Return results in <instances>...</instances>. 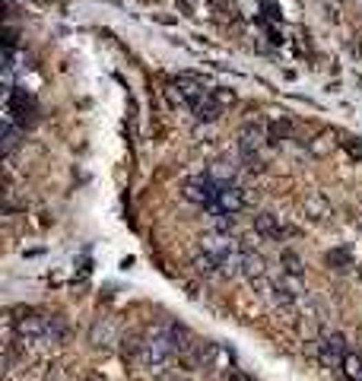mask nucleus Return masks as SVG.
<instances>
[{"mask_svg": "<svg viewBox=\"0 0 362 381\" xmlns=\"http://www.w3.org/2000/svg\"><path fill=\"white\" fill-rule=\"evenodd\" d=\"M48 327H51V315L39 312V308H17L13 318V331L19 340H39V347H48Z\"/></svg>", "mask_w": 362, "mask_h": 381, "instance_id": "nucleus-1", "label": "nucleus"}, {"mask_svg": "<svg viewBox=\"0 0 362 381\" xmlns=\"http://www.w3.org/2000/svg\"><path fill=\"white\" fill-rule=\"evenodd\" d=\"M200 251L213 254L216 261L222 264L226 257L242 254V251H245V241H239L235 235H229V232H216V229H210V232L200 235Z\"/></svg>", "mask_w": 362, "mask_h": 381, "instance_id": "nucleus-2", "label": "nucleus"}, {"mask_svg": "<svg viewBox=\"0 0 362 381\" xmlns=\"http://www.w3.org/2000/svg\"><path fill=\"white\" fill-rule=\"evenodd\" d=\"M121 340L124 337H121V324H118V318L102 315V318H96V321H92V327H89V343L96 349H115Z\"/></svg>", "mask_w": 362, "mask_h": 381, "instance_id": "nucleus-3", "label": "nucleus"}, {"mask_svg": "<svg viewBox=\"0 0 362 381\" xmlns=\"http://www.w3.org/2000/svg\"><path fill=\"white\" fill-rule=\"evenodd\" d=\"M216 188H220V184L210 182V175H198V178H188V182L181 184V197L198 204V207H213Z\"/></svg>", "mask_w": 362, "mask_h": 381, "instance_id": "nucleus-4", "label": "nucleus"}, {"mask_svg": "<svg viewBox=\"0 0 362 381\" xmlns=\"http://www.w3.org/2000/svg\"><path fill=\"white\" fill-rule=\"evenodd\" d=\"M248 207V194L239 184H220L216 188V200H213V213H239Z\"/></svg>", "mask_w": 362, "mask_h": 381, "instance_id": "nucleus-5", "label": "nucleus"}, {"mask_svg": "<svg viewBox=\"0 0 362 381\" xmlns=\"http://www.w3.org/2000/svg\"><path fill=\"white\" fill-rule=\"evenodd\" d=\"M200 365L210 369V372L229 375L232 365H235V356H232V349H226L222 343H204V347H200Z\"/></svg>", "mask_w": 362, "mask_h": 381, "instance_id": "nucleus-6", "label": "nucleus"}, {"mask_svg": "<svg viewBox=\"0 0 362 381\" xmlns=\"http://www.w3.org/2000/svg\"><path fill=\"white\" fill-rule=\"evenodd\" d=\"M318 359H321V365H328V369H343L346 340L340 337V334H324L321 343H318Z\"/></svg>", "mask_w": 362, "mask_h": 381, "instance_id": "nucleus-7", "label": "nucleus"}, {"mask_svg": "<svg viewBox=\"0 0 362 381\" xmlns=\"http://www.w3.org/2000/svg\"><path fill=\"white\" fill-rule=\"evenodd\" d=\"M242 276H245L251 286L261 283V280H267V261H264L261 251H255V248L242 251Z\"/></svg>", "mask_w": 362, "mask_h": 381, "instance_id": "nucleus-8", "label": "nucleus"}, {"mask_svg": "<svg viewBox=\"0 0 362 381\" xmlns=\"http://www.w3.org/2000/svg\"><path fill=\"white\" fill-rule=\"evenodd\" d=\"M255 235H261L264 241H283L286 229H283L280 216H273V213H257V216H255Z\"/></svg>", "mask_w": 362, "mask_h": 381, "instance_id": "nucleus-9", "label": "nucleus"}, {"mask_svg": "<svg viewBox=\"0 0 362 381\" xmlns=\"http://www.w3.org/2000/svg\"><path fill=\"white\" fill-rule=\"evenodd\" d=\"M330 213H334V210H330L328 197H324L321 190H315V194H308V197L302 200V216L312 219V223H324Z\"/></svg>", "mask_w": 362, "mask_h": 381, "instance_id": "nucleus-10", "label": "nucleus"}, {"mask_svg": "<svg viewBox=\"0 0 362 381\" xmlns=\"http://www.w3.org/2000/svg\"><path fill=\"white\" fill-rule=\"evenodd\" d=\"M191 111H194V118H198V121H206V124H213L216 118L222 115V105L213 99V92H206L204 99H198L194 105H191Z\"/></svg>", "mask_w": 362, "mask_h": 381, "instance_id": "nucleus-11", "label": "nucleus"}, {"mask_svg": "<svg viewBox=\"0 0 362 381\" xmlns=\"http://www.w3.org/2000/svg\"><path fill=\"white\" fill-rule=\"evenodd\" d=\"M191 267H194V274L204 276V280H213V276H222V267L220 261H216L213 254H206V251H200L194 261H191Z\"/></svg>", "mask_w": 362, "mask_h": 381, "instance_id": "nucleus-12", "label": "nucleus"}, {"mask_svg": "<svg viewBox=\"0 0 362 381\" xmlns=\"http://www.w3.org/2000/svg\"><path fill=\"white\" fill-rule=\"evenodd\" d=\"M206 175H210V182H216V184H235V162L216 159V162H210Z\"/></svg>", "mask_w": 362, "mask_h": 381, "instance_id": "nucleus-13", "label": "nucleus"}, {"mask_svg": "<svg viewBox=\"0 0 362 381\" xmlns=\"http://www.w3.org/2000/svg\"><path fill=\"white\" fill-rule=\"evenodd\" d=\"M334 146H337V140H334V133H330V131H324V133H318L315 140H308V153H312V156H318V159L330 156V153H334Z\"/></svg>", "mask_w": 362, "mask_h": 381, "instance_id": "nucleus-14", "label": "nucleus"}, {"mask_svg": "<svg viewBox=\"0 0 362 381\" xmlns=\"http://www.w3.org/2000/svg\"><path fill=\"white\" fill-rule=\"evenodd\" d=\"M280 267H283V274L299 276V280H302V274H305V264L296 251H280Z\"/></svg>", "mask_w": 362, "mask_h": 381, "instance_id": "nucleus-15", "label": "nucleus"}, {"mask_svg": "<svg viewBox=\"0 0 362 381\" xmlns=\"http://www.w3.org/2000/svg\"><path fill=\"white\" fill-rule=\"evenodd\" d=\"M296 131V124L289 121V118H277L273 124H267V133H270V143H280V140H289Z\"/></svg>", "mask_w": 362, "mask_h": 381, "instance_id": "nucleus-16", "label": "nucleus"}, {"mask_svg": "<svg viewBox=\"0 0 362 381\" xmlns=\"http://www.w3.org/2000/svg\"><path fill=\"white\" fill-rule=\"evenodd\" d=\"M19 137H23V133H19V127L13 124V121H3V131H0V140H3V153H13V149L19 146Z\"/></svg>", "mask_w": 362, "mask_h": 381, "instance_id": "nucleus-17", "label": "nucleus"}, {"mask_svg": "<svg viewBox=\"0 0 362 381\" xmlns=\"http://www.w3.org/2000/svg\"><path fill=\"white\" fill-rule=\"evenodd\" d=\"M343 375L346 378H353V381H362V356L359 353H346V359H343Z\"/></svg>", "mask_w": 362, "mask_h": 381, "instance_id": "nucleus-18", "label": "nucleus"}, {"mask_svg": "<svg viewBox=\"0 0 362 381\" xmlns=\"http://www.w3.org/2000/svg\"><path fill=\"white\" fill-rule=\"evenodd\" d=\"M328 264L334 267V270H346V267H353V257H350L346 248H340V251H330L328 254Z\"/></svg>", "mask_w": 362, "mask_h": 381, "instance_id": "nucleus-19", "label": "nucleus"}, {"mask_svg": "<svg viewBox=\"0 0 362 381\" xmlns=\"http://www.w3.org/2000/svg\"><path fill=\"white\" fill-rule=\"evenodd\" d=\"M210 92H213V99L220 102L222 108H226V105H235V92H232V89H210Z\"/></svg>", "mask_w": 362, "mask_h": 381, "instance_id": "nucleus-20", "label": "nucleus"}, {"mask_svg": "<svg viewBox=\"0 0 362 381\" xmlns=\"http://www.w3.org/2000/svg\"><path fill=\"white\" fill-rule=\"evenodd\" d=\"M343 146L353 159H362V140H343Z\"/></svg>", "mask_w": 362, "mask_h": 381, "instance_id": "nucleus-21", "label": "nucleus"}, {"mask_svg": "<svg viewBox=\"0 0 362 381\" xmlns=\"http://www.w3.org/2000/svg\"><path fill=\"white\" fill-rule=\"evenodd\" d=\"M226 381H248V378H245V375L239 372V369H232V372L226 375Z\"/></svg>", "mask_w": 362, "mask_h": 381, "instance_id": "nucleus-22", "label": "nucleus"}, {"mask_svg": "<svg viewBox=\"0 0 362 381\" xmlns=\"http://www.w3.org/2000/svg\"><path fill=\"white\" fill-rule=\"evenodd\" d=\"M83 381H105V378H102V375H96V372H92V375H86V378H83Z\"/></svg>", "mask_w": 362, "mask_h": 381, "instance_id": "nucleus-23", "label": "nucleus"}, {"mask_svg": "<svg viewBox=\"0 0 362 381\" xmlns=\"http://www.w3.org/2000/svg\"><path fill=\"white\" fill-rule=\"evenodd\" d=\"M359 280H362V267H359Z\"/></svg>", "mask_w": 362, "mask_h": 381, "instance_id": "nucleus-24", "label": "nucleus"}, {"mask_svg": "<svg viewBox=\"0 0 362 381\" xmlns=\"http://www.w3.org/2000/svg\"><path fill=\"white\" fill-rule=\"evenodd\" d=\"M359 54H362V42H359Z\"/></svg>", "mask_w": 362, "mask_h": 381, "instance_id": "nucleus-25", "label": "nucleus"}]
</instances>
